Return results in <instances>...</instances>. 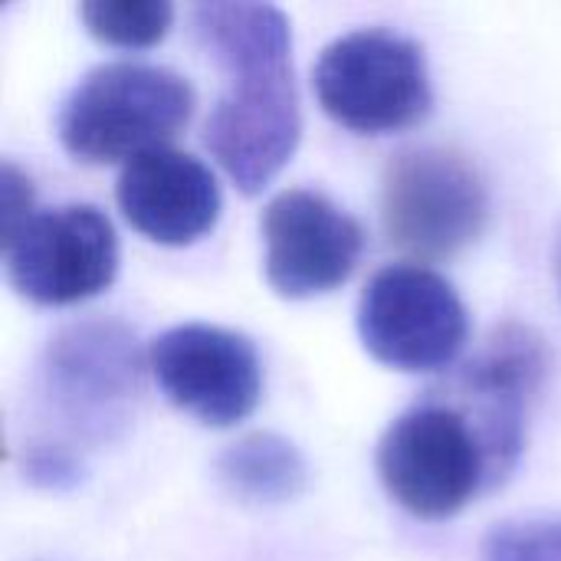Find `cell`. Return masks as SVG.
<instances>
[{
  "mask_svg": "<svg viewBox=\"0 0 561 561\" xmlns=\"http://www.w3.org/2000/svg\"><path fill=\"white\" fill-rule=\"evenodd\" d=\"M191 26L227 76V92L204 125V145L253 197L289 164L302 135L289 20L273 3L237 0L194 7Z\"/></svg>",
  "mask_w": 561,
  "mask_h": 561,
  "instance_id": "cell-1",
  "label": "cell"
},
{
  "mask_svg": "<svg viewBox=\"0 0 561 561\" xmlns=\"http://www.w3.org/2000/svg\"><path fill=\"white\" fill-rule=\"evenodd\" d=\"M191 115L194 89L174 69L105 62L66 95L56 115V135L82 164H128L168 148Z\"/></svg>",
  "mask_w": 561,
  "mask_h": 561,
  "instance_id": "cell-2",
  "label": "cell"
},
{
  "mask_svg": "<svg viewBox=\"0 0 561 561\" xmlns=\"http://www.w3.org/2000/svg\"><path fill=\"white\" fill-rule=\"evenodd\" d=\"M378 477L401 510L431 523L503 480L473 417L440 394L394 417L378 444Z\"/></svg>",
  "mask_w": 561,
  "mask_h": 561,
  "instance_id": "cell-3",
  "label": "cell"
},
{
  "mask_svg": "<svg viewBox=\"0 0 561 561\" xmlns=\"http://www.w3.org/2000/svg\"><path fill=\"white\" fill-rule=\"evenodd\" d=\"M145 355L122 322H76L49 339L39 398L62 434L85 444L115 440L141 394Z\"/></svg>",
  "mask_w": 561,
  "mask_h": 561,
  "instance_id": "cell-4",
  "label": "cell"
},
{
  "mask_svg": "<svg viewBox=\"0 0 561 561\" xmlns=\"http://www.w3.org/2000/svg\"><path fill=\"white\" fill-rule=\"evenodd\" d=\"M312 85L325 115L362 135L408 128L434 105L424 49L385 26L332 39L312 69Z\"/></svg>",
  "mask_w": 561,
  "mask_h": 561,
  "instance_id": "cell-5",
  "label": "cell"
},
{
  "mask_svg": "<svg viewBox=\"0 0 561 561\" xmlns=\"http://www.w3.org/2000/svg\"><path fill=\"white\" fill-rule=\"evenodd\" d=\"M490 217L480 171L457 151L424 145L398 151L381 178V220L394 247L440 260L470 247Z\"/></svg>",
  "mask_w": 561,
  "mask_h": 561,
  "instance_id": "cell-6",
  "label": "cell"
},
{
  "mask_svg": "<svg viewBox=\"0 0 561 561\" xmlns=\"http://www.w3.org/2000/svg\"><path fill=\"white\" fill-rule=\"evenodd\" d=\"M365 352L398 371H440L457 362L470 316L457 289L434 270L394 263L378 270L358 299Z\"/></svg>",
  "mask_w": 561,
  "mask_h": 561,
  "instance_id": "cell-7",
  "label": "cell"
},
{
  "mask_svg": "<svg viewBox=\"0 0 561 561\" xmlns=\"http://www.w3.org/2000/svg\"><path fill=\"white\" fill-rule=\"evenodd\" d=\"M10 286L36 306H72L105 293L118 273V240L92 204L33 214L3 240Z\"/></svg>",
  "mask_w": 561,
  "mask_h": 561,
  "instance_id": "cell-8",
  "label": "cell"
},
{
  "mask_svg": "<svg viewBox=\"0 0 561 561\" xmlns=\"http://www.w3.org/2000/svg\"><path fill=\"white\" fill-rule=\"evenodd\" d=\"M148 368L161 394L207 427L240 424L263 394L256 345L240 332L207 322L161 332L148 348Z\"/></svg>",
  "mask_w": 561,
  "mask_h": 561,
  "instance_id": "cell-9",
  "label": "cell"
},
{
  "mask_svg": "<svg viewBox=\"0 0 561 561\" xmlns=\"http://www.w3.org/2000/svg\"><path fill=\"white\" fill-rule=\"evenodd\" d=\"M266 283L283 299H312L339 289L365 250L362 224L319 191L293 187L263 210Z\"/></svg>",
  "mask_w": 561,
  "mask_h": 561,
  "instance_id": "cell-10",
  "label": "cell"
},
{
  "mask_svg": "<svg viewBox=\"0 0 561 561\" xmlns=\"http://www.w3.org/2000/svg\"><path fill=\"white\" fill-rule=\"evenodd\" d=\"M115 197L125 220L141 237L164 247L201 240L220 217V184L214 171L178 148H158L128 161Z\"/></svg>",
  "mask_w": 561,
  "mask_h": 561,
  "instance_id": "cell-11",
  "label": "cell"
},
{
  "mask_svg": "<svg viewBox=\"0 0 561 561\" xmlns=\"http://www.w3.org/2000/svg\"><path fill=\"white\" fill-rule=\"evenodd\" d=\"M306 460L279 434H250L217 457V480L243 503H286L306 490Z\"/></svg>",
  "mask_w": 561,
  "mask_h": 561,
  "instance_id": "cell-12",
  "label": "cell"
},
{
  "mask_svg": "<svg viewBox=\"0 0 561 561\" xmlns=\"http://www.w3.org/2000/svg\"><path fill=\"white\" fill-rule=\"evenodd\" d=\"M79 16L85 30L102 43L145 49L171 30L174 7L168 0H85Z\"/></svg>",
  "mask_w": 561,
  "mask_h": 561,
  "instance_id": "cell-13",
  "label": "cell"
},
{
  "mask_svg": "<svg viewBox=\"0 0 561 561\" xmlns=\"http://www.w3.org/2000/svg\"><path fill=\"white\" fill-rule=\"evenodd\" d=\"M483 561H561V516L500 523L483 539Z\"/></svg>",
  "mask_w": 561,
  "mask_h": 561,
  "instance_id": "cell-14",
  "label": "cell"
},
{
  "mask_svg": "<svg viewBox=\"0 0 561 561\" xmlns=\"http://www.w3.org/2000/svg\"><path fill=\"white\" fill-rule=\"evenodd\" d=\"M23 473L30 483L46 486V490H69L82 477L79 454L56 444V440H39L23 450Z\"/></svg>",
  "mask_w": 561,
  "mask_h": 561,
  "instance_id": "cell-15",
  "label": "cell"
},
{
  "mask_svg": "<svg viewBox=\"0 0 561 561\" xmlns=\"http://www.w3.org/2000/svg\"><path fill=\"white\" fill-rule=\"evenodd\" d=\"M33 187L23 171L10 161L0 168V217H3V240H10L30 217H33Z\"/></svg>",
  "mask_w": 561,
  "mask_h": 561,
  "instance_id": "cell-16",
  "label": "cell"
},
{
  "mask_svg": "<svg viewBox=\"0 0 561 561\" xmlns=\"http://www.w3.org/2000/svg\"><path fill=\"white\" fill-rule=\"evenodd\" d=\"M552 273H556V283H559V296H561V220L556 227V240H552Z\"/></svg>",
  "mask_w": 561,
  "mask_h": 561,
  "instance_id": "cell-17",
  "label": "cell"
}]
</instances>
